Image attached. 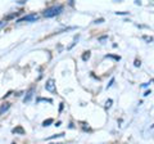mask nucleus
I'll use <instances>...</instances> for the list:
<instances>
[{
  "instance_id": "20e7f679",
  "label": "nucleus",
  "mask_w": 154,
  "mask_h": 144,
  "mask_svg": "<svg viewBox=\"0 0 154 144\" xmlns=\"http://www.w3.org/2000/svg\"><path fill=\"white\" fill-rule=\"evenodd\" d=\"M9 108H11V103H4V104H2V107H0V116H2L4 112H7Z\"/></svg>"
},
{
  "instance_id": "f257e3e1",
  "label": "nucleus",
  "mask_w": 154,
  "mask_h": 144,
  "mask_svg": "<svg viewBox=\"0 0 154 144\" xmlns=\"http://www.w3.org/2000/svg\"><path fill=\"white\" fill-rule=\"evenodd\" d=\"M62 9H63V7H62V5H58V7H51V8L46 9V11L44 12V17H46V18L54 17V16H57V14H59V13H60Z\"/></svg>"
},
{
  "instance_id": "7ed1b4c3",
  "label": "nucleus",
  "mask_w": 154,
  "mask_h": 144,
  "mask_svg": "<svg viewBox=\"0 0 154 144\" xmlns=\"http://www.w3.org/2000/svg\"><path fill=\"white\" fill-rule=\"evenodd\" d=\"M37 20V14H30V16H26L19 20V22H23V21H36Z\"/></svg>"
},
{
  "instance_id": "1a4fd4ad",
  "label": "nucleus",
  "mask_w": 154,
  "mask_h": 144,
  "mask_svg": "<svg viewBox=\"0 0 154 144\" xmlns=\"http://www.w3.org/2000/svg\"><path fill=\"white\" fill-rule=\"evenodd\" d=\"M102 22H103V20H96L95 21V23H102Z\"/></svg>"
},
{
  "instance_id": "39448f33",
  "label": "nucleus",
  "mask_w": 154,
  "mask_h": 144,
  "mask_svg": "<svg viewBox=\"0 0 154 144\" xmlns=\"http://www.w3.org/2000/svg\"><path fill=\"white\" fill-rule=\"evenodd\" d=\"M31 97H32V92H30L28 93V95H27V98H25V102H28V100L31 99Z\"/></svg>"
},
{
  "instance_id": "6e6552de",
  "label": "nucleus",
  "mask_w": 154,
  "mask_h": 144,
  "mask_svg": "<svg viewBox=\"0 0 154 144\" xmlns=\"http://www.w3.org/2000/svg\"><path fill=\"white\" fill-rule=\"evenodd\" d=\"M135 66H140V61H135Z\"/></svg>"
},
{
  "instance_id": "423d86ee",
  "label": "nucleus",
  "mask_w": 154,
  "mask_h": 144,
  "mask_svg": "<svg viewBox=\"0 0 154 144\" xmlns=\"http://www.w3.org/2000/svg\"><path fill=\"white\" fill-rule=\"evenodd\" d=\"M89 57H90V52H86V54H84V57H82V59H88L89 58Z\"/></svg>"
},
{
  "instance_id": "f03ea898",
  "label": "nucleus",
  "mask_w": 154,
  "mask_h": 144,
  "mask_svg": "<svg viewBox=\"0 0 154 144\" xmlns=\"http://www.w3.org/2000/svg\"><path fill=\"white\" fill-rule=\"evenodd\" d=\"M45 89L48 90V92L54 93V92H55V84H54V80H49V81H48V83L45 84Z\"/></svg>"
},
{
  "instance_id": "0eeeda50",
  "label": "nucleus",
  "mask_w": 154,
  "mask_h": 144,
  "mask_svg": "<svg viewBox=\"0 0 154 144\" xmlns=\"http://www.w3.org/2000/svg\"><path fill=\"white\" fill-rule=\"evenodd\" d=\"M53 122V120L50 118V120H48V121H44V126H48V125H49V124H51Z\"/></svg>"
}]
</instances>
